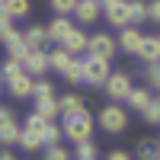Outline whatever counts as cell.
<instances>
[{"mask_svg":"<svg viewBox=\"0 0 160 160\" xmlns=\"http://www.w3.org/2000/svg\"><path fill=\"white\" fill-rule=\"evenodd\" d=\"M96 122H99V128L106 135H122L128 128V109L122 102H106L99 109V115H96Z\"/></svg>","mask_w":160,"mask_h":160,"instance_id":"cell-1","label":"cell"},{"mask_svg":"<svg viewBox=\"0 0 160 160\" xmlns=\"http://www.w3.org/2000/svg\"><path fill=\"white\" fill-rule=\"evenodd\" d=\"M61 128H64V138L80 144V141H90L93 135V115L83 109V112H77V115H64L61 118Z\"/></svg>","mask_w":160,"mask_h":160,"instance_id":"cell-2","label":"cell"},{"mask_svg":"<svg viewBox=\"0 0 160 160\" xmlns=\"http://www.w3.org/2000/svg\"><path fill=\"white\" fill-rule=\"evenodd\" d=\"M102 90H106V96H109L112 102H125L128 93L135 90V87H131V74L128 71H112L109 80L102 83Z\"/></svg>","mask_w":160,"mask_h":160,"instance_id":"cell-3","label":"cell"},{"mask_svg":"<svg viewBox=\"0 0 160 160\" xmlns=\"http://www.w3.org/2000/svg\"><path fill=\"white\" fill-rule=\"evenodd\" d=\"M109 61L106 58H93V55H87L83 58V83H90V87H102L106 80H109Z\"/></svg>","mask_w":160,"mask_h":160,"instance_id":"cell-4","label":"cell"},{"mask_svg":"<svg viewBox=\"0 0 160 160\" xmlns=\"http://www.w3.org/2000/svg\"><path fill=\"white\" fill-rule=\"evenodd\" d=\"M102 3V16L109 19V26L115 29H128L131 19H128V0H99Z\"/></svg>","mask_w":160,"mask_h":160,"instance_id":"cell-5","label":"cell"},{"mask_svg":"<svg viewBox=\"0 0 160 160\" xmlns=\"http://www.w3.org/2000/svg\"><path fill=\"white\" fill-rule=\"evenodd\" d=\"M115 48H118V42L109 35V32H96V35H90V45H87V55H93V58H106V61H112V55H115Z\"/></svg>","mask_w":160,"mask_h":160,"instance_id":"cell-6","label":"cell"},{"mask_svg":"<svg viewBox=\"0 0 160 160\" xmlns=\"http://www.w3.org/2000/svg\"><path fill=\"white\" fill-rule=\"evenodd\" d=\"M19 135H22L19 122L13 118L10 109H3V106H0V144H3V148H10V144H19Z\"/></svg>","mask_w":160,"mask_h":160,"instance_id":"cell-7","label":"cell"},{"mask_svg":"<svg viewBox=\"0 0 160 160\" xmlns=\"http://www.w3.org/2000/svg\"><path fill=\"white\" fill-rule=\"evenodd\" d=\"M7 90H10V96H13V99H32V93H35V77L22 71L19 77L7 80Z\"/></svg>","mask_w":160,"mask_h":160,"instance_id":"cell-8","label":"cell"},{"mask_svg":"<svg viewBox=\"0 0 160 160\" xmlns=\"http://www.w3.org/2000/svg\"><path fill=\"white\" fill-rule=\"evenodd\" d=\"M45 29H48V42H58V45H61L64 38H68V35L77 29V26H74L68 16H58V13H55V19H51V22L45 26Z\"/></svg>","mask_w":160,"mask_h":160,"instance_id":"cell-9","label":"cell"},{"mask_svg":"<svg viewBox=\"0 0 160 160\" xmlns=\"http://www.w3.org/2000/svg\"><path fill=\"white\" fill-rule=\"evenodd\" d=\"M74 16H77V22L90 26V22H96L102 16V3H99V0H80L77 10H74Z\"/></svg>","mask_w":160,"mask_h":160,"instance_id":"cell-10","label":"cell"},{"mask_svg":"<svg viewBox=\"0 0 160 160\" xmlns=\"http://www.w3.org/2000/svg\"><path fill=\"white\" fill-rule=\"evenodd\" d=\"M22 71L32 74V77H45V71H51L48 68V51H29L26 61H22Z\"/></svg>","mask_w":160,"mask_h":160,"instance_id":"cell-11","label":"cell"},{"mask_svg":"<svg viewBox=\"0 0 160 160\" xmlns=\"http://www.w3.org/2000/svg\"><path fill=\"white\" fill-rule=\"evenodd\" d=\"M135 55H138L144 64H154V61H160V38H157V35H144Z\"/></svg>","mask_w":160,"mask_h":160,"instance_id":"cell-12","label":"cell"},{"mask_svg":"<svg viewBox=\"0 0 160 160\" xmlns=\"http://www.w3.org/2000/svg\"><path fill=\"white\" fill-rule=\"evenodd\" d=\"M22 38H26V45L32 51H45L48 48V29L45 26H29V29L22 32Z\"/></svg>","mask_w":160,"mask_h":160,"instance_id":"cell-13","label":"cell"},{"mask_svg":"<svg viewBox=\"0 0 160 160\" xmlns=\"http://www.w3.org/2000/svg\"><path fill=\"white\" fill-rule=\"evenodd\" d=\"M7 58H13V61H26V55H29V45H26V38H22V32H16V35H10L7 38Z\"/></svg>","mask_w":160,"mask_h":160,"instance_id":"cell-14","label":"cell"},{"mask_svg":"<svg viewBox=\"0 0 160 160\" xmlns=\"http://www.w3.org/2000/svg\"><path fill=\"white\" fill-rule=\"evenodd\" d=\"M87 45H90V35H83L80 29H74V32H71V35H68V38H64V42H61V48L68 51L71 58H77L80 51H87Z\"/></svg>","mask_w":160,"mask_h":160,"instance_id":"cell-15","label":"cell"},{"mask_svg":"<svg viewBox=\"0 0 160 160\" xmlns=\"http://www.w3.org/2000/svg\"><path fill=\"white\" fill-rule=\"evenodd\" d=\"M32 109H35L38 115H45V118H51V122H55V118L61 115V102H58V96H38Z\"/></svg>","mask_w":160,"mask_h":160,"instance_id":"cell-16","label":"cell"},{"mask_svg":"<svg viewBox=\"0 0 160 160\" xmlns=\"http://www.w3.org/2000/svg\"><path fill=\"white\" fill-rule=\"evenodd\" d=\"M141 38H144V35L135 29V26H128V29H122V35H118V48L128 51V55H135L138 45H141Z\"/></svg>","mask_w":160,"mask_h":160,"instance_id":"cell-17","label":"cell"},{"mask_svg":"<svg viewBox=\"0 0 160 160\" xmlns=\"http://www.w3.org/2000/svg\"><path fill=\"white\" fill-rule=\"evenodd\" d=\"M58 102H61V118H64V115H77V112H83V109H87V102L80 99L77 93H64Z\"/></svg>","mask_w":160,"mask_h":160,"instance_id":"cell-18","label":"cell"},{"mask_svg":"<svg viewBox=\"0 0 160 160\" xmlns=\"http://www.w3.org/2000/svg\"><path fill=\"white\" fill-rule=\"evenodd\" d=\"M0 10H3L10 19H26L29 16V0H3Z\"/></svg>","mask_w":160,"mask_h":160,"instance_id":"cell-19","label":"cell"},{"mask_svg":"<svg viewBox=\"0 0 160 160\" xmlns=\"http://www.w3.org/2000/svg\"><path fill=\"white\" fill-rule=\"evenodd\" d=\"M128 19L131 26L148 22V0H128Z\"/></svg>","mask_w":160,"mask_h":160,"instance_id":"cell-20","label":"cell"},{"mask_svg":"<svg viewBox=\"0 0 160 160\" xmlns=\"http://www.w3.org/2000/svg\"><path fill=\"white\" fill-rule=\"evenodd\" d=\"M68 83H83V58H71V64L61 71Z\"/></svg>","mask_w":160,"mask_h":160,"instance_id":"cell-21","label":"cell"},{"mask_svg":"<svg viewBox=\"0 0 160 160\" xmlns=\"http://www.w3.org/2000/svg\"><path fill=\"white\" fill-rule=\"evenodd\" d=\"M68 64H71V55H68V51H64L61 45H58L55 51H48V68H51V71H58V74H61L64 68H68Z\"/></svg>","mask_w":160,"mask_h":160,"instance_id":"cell-22","label":"cell"},{"mask_svg":"<svg viewBox=\"0 0 160 160\" xmlns=\"http://www.w3.org/2000/svg\"><path fill=\"white\" fill-rule=\"evenodd\" d=\"M125 102H128V109H135V112H144V106L151 102V93H148V90H138V87H135V90L128 93V99H125Z\"/></svg>","mask_w":160,"mask_h":160,"instance_id":"cell-23","label":"cell"},{"mask_svg":"<svg viewBox=\"0 0 160 160\" xmlns=\"http://www.w3.org/2000/svg\"><path fill=\"white\" fill-rule=\"evenodd\" d=\"M141 118H144L148 125H160V96H151V102L144 106Z\"/></svg>","mask_w":160,"mask_h":160,"instance_id":"cell-24","label":"cell"},{"mask_svg":"<svg viewBox=\"0 0 160 160\" xmlns=\"http://www.w3.org/2000/svg\"><path fill=\"white\" fill-rule=\"evenodd\" d=\"M138 160H160V141H141L138 144Z\"/></svg>","mask_w":160,"mask_h":160,"instance_id":"cell-25","label":"cell"},{"mask_svg":"<svg viewBox=\"0 0 160 160\" xmlns=\"http://www.w3.org/2000/svg\"><path fill=\"white\" fill-rule=\"evenodd\" d=\"M19 148L32 154V151H42V148H45V141H42V138H35V135H29V131L22 128V135H19Z\"/></svg>","mask_w":160,"mask_h":160,"instance_id":"cell-26","label":"cell"},{"mask_svg":"<svg viewBox=\"0 0 160 160\" xmlns=\"http://www.w3.org/2000/svg\"><path fill=\"white\" fill-rule=\"evenodd\" d=\"M96 144H93V141H80L77 144V151H74V160H96Z\"/></svg>","mask_w":160,"mask_h":160,"instance_id":"cell-27","label":"cell"},{"mask_svg":"<svg viewBox=\"0 0 160 160\" xmlns=\"http://www.w3.org/2000/svg\"><path fill=\"white\" fill-rule=\"evenodd\" d=\"M61 138H64V128H58V118H55V122H48V128H45V148L61 144Z\"/></svg>","mask_w":160,"mask_h":160,"instance_id":"cell-28","label":"cell"},{"mask_svg":"<svg viewBox=\"0 0 160 160\" xmlns=\"http://www.w3.org/2000/svg\"><path fill=\"white\" fill-rule=\"evenodd\" d=\"M0 74H3V80L19 77V74H22V61H13V58H7L3 64H0Z\"/></svg>","mask_w":160,"mask_h":160,"instance_id":"cell-29","label":"cell"},{"mask_svg":"<svg viewBox=\"0 0 160 160\" xmlns=\"http://www.w3.org/2000/svg\"><path fill=\"white\" fill-rule=\"evenodd\" d=\"M77 3H80V0H51V10H55L58 16H74Z\"/></svg>","mask_w":160,"mask_h":160,"instance_id":"cell-30","label":"cell"},{"mask_svg":"<svg viewBox=\"0 0 160 160\" xmlns=\"http://www.w3.org/2000/svg\"><path fill=\"white\" fill-rule=\"evenodd\" d=\"M13 22H16V19H10L7 13L0 10V42H7L10 35H16V29H13Z\"/></svg>","mask_w":160,"mask_h":160,"instance_id":"cell-31","label":"cell"},{"mask_svg":"<svg viewBox=\"0 0 160 160\" xmlns=\"http://www.w3.org/2000/svg\"><path fill=\"white\" fill-rule=\"evenodd\" d=\"M45 160H74V154L64 151L61 144H51V148H45Z\"/></svg>","mask_w":160,"mask_h":160,"instance_id":"cell-32","label":"cell"},{"mask_svg":"<svg viewBox=\"0 0 160 160\" xmlns=\"http://www.w3.org/2000/svg\"><path fill=\"white\" fill-rule=\"evenodd\" d=\"M144 77H148V83H151L154 90H160V61L148 64V71H144Z\"/></svg>","mask_w":160,"mask_h":160,"instance_id":"cell-33","label":"cell"},{"mask_svg":"<svg viewBox=\"0 0 160 160\" xmlns=\"http://www.w3.org/2000/svg\"><path fill=\"white\" fill-rule=\"evenodd\" d=\"M38 96H55L51 80H35V93H32V99H38Z\"/></svg>","mask_w":160,"mask_h":160,"instance_id":"cell-34","label":"cell"},{"mask_svg":"<svg viewBox=\"0 0 160 160\" xmlns=\"http://www.w3.org/2000/svg\"><path fill=\"white\" fill-rule=\"evenodd\" d=\"M148 22L160 26V0H148Z\"/></svg>","mask_w":160,"mask_h":160,"instance_id":"cell-35","label":"cell"},{"mask_svg":"<svg viewBox=\"0 0 160 160\" xmlns=\"http://www.w3.org/2000/svg\"><path fill=\"white\" fill-rule=\"evenodd\" d=\"M106 160H131V154H128V151H109Z\"/></svg>","mask_w":160,"mask_h":160,"instance_id":"cell-36","label":"cell"},{"mask_svg":"<svg viewBox=\"0 0 160 160\" xmlns=\"http://www.w3.org/2000/svg\"><path fill=\"white\" fill-rule=\"evenodd\" d=\"M0 160H16V157H13V154H10V151L3 148V151H0Z\"/></svg>","mask_w":160,"mask_h":160,"instance_id":"cell-37","label":"cell"},{"mask_svg":"<svg viewBox=\"0 0 160 160\" xmlns=\"http://www.w3.org/2000/svg\"><path fill=\"white\" fill-rule=\"evenodd\" d=\"M0 80H3V74H0Z\"/></svg>","mask_w":160,"mask_h":160,"instance_id":"cell-38","label":"cell"},{"mask_svg":"<svg viewBox=\"0 0 160 160\" xmlns=\"http://www.w3.org/2000/svg\"><path fill=\"white\" fill-rule=\"evenodd\" d=\"M0 3H3V0H0Z\"/></svg>","mask_w":160,"mask_h":160,"instance_id":"cell-39","label":"cell"},{"mask_svg":"<svg viewBox=\"0 0 160 160\" xmlns=\"http://www.w3.org/2000/svg\"><path fill=\"white\" fill-rule=\"evenodd\" d=\"M157 38H160V35H157Z\"/></svg>","mask_w":160,"mask_h":160,"instance_id":"cell-40","label":"cell"}]
</instances>
